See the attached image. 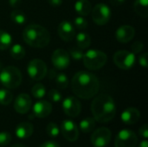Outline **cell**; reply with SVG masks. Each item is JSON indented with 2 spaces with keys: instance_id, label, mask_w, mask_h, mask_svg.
Returning <instances> with one entry per match:
<instances>
[{
  "instance_id": "5bb4252c",
  "label": "cell",
  "mask_w": 148,
  "mask_h": 147,
  "mask_svg": "<svg viewBox=\"0 0 148 147\" xmlns=\"http://www.w3.org/2000/svg\"><path fill=\"white\" fill-rule=\"evenodd\" d=\"M57 33L62 40L70 42L75 36V29L69 21L64 20L59 23L57 27Z\"/></svg>"
},
{
  "instance_id": "8d00e7d4",
  "label": "cell",
  "mask_w": 148,
  "mask_h": 147,
  "mask_svg": "<svg viewBox=\"0 0 148 147\" xmlns=\"http://www.w3.org/2000/svg\"><path fill=\"white\" fill-rule=\"evenodd\" d=\"M139 133L140 135L144 138L145 139H147L148 138V126L147 124H144L139 130Z\"/></svg>"
},
{
  "instance_id": "4316f807",
  "label": "cell",
  "mask_w": 148,
  "mask_h": 147,
  "mask_svg": "<svg viewBox=\"0 0 148 147\" xmlns=\"http://www.w3.org/2000/svg\"><path fill=\"white\" fill-rule=\"evenodd\" d=\"M13 100V94L9 89L2 88L0 89V104L3 106H7L10 104Z\"/></svg>"
},
{
  "instance_id": "60d3db41",
  "label": "cell",
  "mask_w": 148,
  "mask_h": 147,
  "mask_svg": "<svg viewBox=\"0 0 148 147\" xmlns=\"http://www.w3.org/2000/svg\"><path fill=\"white\" fill-rule=\"evenodd\" d=\"M47 74H48L49 78L50 80H52V79H55L56 78V76L57 75V72L56 71V69H50L49 72H47Z\"/></svg>"
},
{
  "instance_id": "b9f144b4",
  "label": "cell",
  "mask_w": 148,
  "mask_h": 147,
  "mask_svg": "<svg viewBox=\"0 0 148 147\" xmlns=\"http://www.w3.org/2000/svg\"><path fill=\"white\" fill-rule=\"evenodd\" d=\"M126 0H110L111 3L114 6H118V5H121Z\"/></svg>"
},
{
  "instance_id": "603a6c76",
  "label": "cell",
  "mask_w": 148,
  "mask_h": 147,
  "mask_svg": "<svg viewBox=\"0 0 148 147\" xmlns=\"http://www.w3.org/2000/svg\"><path fill=\"white\" fill-rule=\"evenodd\" d=\"M95 125H96L95 120L94 118L88 117L80 122V129L82 133H91L95 129Z\"/></svg>"
},
{
  "instance_id": "d6986e66",
  "label": "cell",
  "mask_w": 148,
  "mask_h": 147,
  "mask_svg": "<svg viewBox=\"0 0 148 147\" xmlns=\"http://www.w3.org/2000/svg\"><path fill=\"white\" fill-rule=\"evenodd\" d=\"M34 131L33 125L29 122H21L19 123L16 127L15 133L16 137L20 139H25L29 138Z\"/></svg>"
},
{
  "instance_id": "52a82bcc",
  "label": "cell",
  "mask_w": 148,
  "mask_h": 147,
  "mask_svg": "<svg viewBox=\"0 0 148 147\" xmlns=\"http://www.w3.org/2000/svg\"><path fill=\"white\" fill-rule=\"evenodd\" d=\"M27 72L32 80L41 81L47 75L48 68L42 60L33 59L29 62L27 66Z\"/></svg>"
},
{
  "instance_id": "7402d4cb",
  "label": "cell",
  "mask_w": 148,
  "mask_h": 147,
  "mask_svg": "<svg viewBox=\"0 0 148 147\" xmlns=\"http://www.w3.org/2000/svg\"><path fill=\"white\" fill-rule=\"evenodd\" d=\"M75 40L78 48L82 49H88L91 44V37L86 32H79L77 35H75Z\"/></svg>"
},
{
  "instance_id": "e0dca14e",
  "label": "cell",
  "mask_w": 148,
  "mask_h": 147,
  "mask_svg": "<svg viewBox=\"0 0 148 147\" xmlns=\"http://www.w3.org/2000/svg\"><path fill=\"white\" fill-rule=\"evenodd\" d=\"M135 35V29L131 25H122L116 30L115 36L119 42L127 43L129 42Z\"/></svg>"
},
{
  "instance_id": "4dcf8cb0",
  "label": "cell",
  "mask_w": 148,
  "mask_h": 147,
  "mask_svg": "<svg viewBox=\"0 0 148 147\" xmlns=\"http://www.w3.org/2000/svg\"><path fill=\"white\" fill-rule=\"evenodd\" d=\"M83 51L82 49L80 48H76V47H74V48H71L69 49V56L72 57L74 60L75 61H79V60H82V56H83Z\"/></svg>"
},
{
  "instance_id": "277c9868",
  "label": "cell",
  "mask_w": 148,
  "mask_h": 147,
  "mask_svg": "<svg viewBox=\"0 0 148 147\" xmlns=\"http://www.w3.org/2000/svg\"><path fill=\"white\" fill-rule=\"evenodd\" d=\"M22 73L19 68L8 66L0 70V82L7 89H15L22 83Z\"/></svg>"
},
{
  "instance_id": "8992f818",
  "label": "cell",
  "mask_w": 148,
  "mask_h": 147,
  "mask_svg": "<svg viewBox=\"0 0 148 147\" xmlns=\"http://www.w3.org/2000/svg\"><path fill=\"white\" fill-rule=\"evenodd\" d=\"M114 64L122 70H128L132 68L136 61L135 54L132 51L127 50H119L114 55Z\"/></svg>"
},
{
  "instance_id": "ba28073f",
  "label": "cell",
  "mask_w": 148,
  "mask_h": 147,
  "mask_svg": "<svg viewBox=\"0 0 148 147\" xmlns=\"http://www.w3.org/2000/svg\"><path fill=\"white\" fill-rule=\"evenodd\" d=\"M92 14V19L97 25L107 24L111 18V10L108 5L103 3H97L90 12Z\"/></svg>"
},
{
  "instance_id": "1f68e13d",
  "label": "cell",
  "mask_w": 148,
  "mask_h": 147,
  "mask_svg": "<svg viewBox=\"0 0 148 147\" xmlns=\"http://www.w3.org/2000/svg\"><path fill=\"white\" fill-rule=\"evenodd\" d=\"M74 22H75V27H76L77 29H81V30L87 29V28H88V21H87L83 16H76V17L75 18V21H74Z\"/></svg>"
},
{
  "instance_id": "8fae6325",
  "label": "cell",
  "mask_w": 148,
  "mask_h": 147,
  "mask_svg": "<svg viewBox=\"0 0 148 147\" xmlns=\"http://www.w3.org/2000/svg\"><path fill=\"white\" fill-rule=\"evenodd\" d=\"M62 109L69 117L75 118L82 111V104L79 100L74 96H69L62 101Z\"/></svg>"
},
{
  "instance_id": "7c38bea8",
  "label": "cell",
  "mask_w": 148,
  "mask_h": 147,
  "mask_svg": "<svg viewBox=\"0 0 148 147\" xmlns=\"http://www.w3.org/2000/svg\"><path fill=\"white\" fill-rule=\"evenodd\" d=\"M51 62L56 69L63 70L69 67L70 63V56L65 49H57L52 54Z\"/></svg>"
},
{
  "instance_id": "ee69618b",
  "label": "cell",
  "mask_w": 148,
  "mask_h": 147,
  "mask_svg": "<svg viewBox=\"0 0 148 147\" xmlns=\"http://www.w3.org/2000/svg\"><path fill=\"white\" fill-rule=\"evenodd\" d=\"M10 147H27V146H24V145H21V144H16V145L11 146Z\"/></svg>"
},
{
  "instance_id": "2e32d148",
  "label": "cell",
  "mask_w": 148,
  "mask_h": 147,
  "mask_svg": "<svg viewBox=\"0 0 148 147\" xmlns=\"http://www.w3.org/2000/svg\"><path fill=\"white\" fill-rule=\"evenodd\" d=\"M33 115L35 117L42 119L48 117L52 112V105L47 101H38L33 106Z\"/></svg>"
},
{
  "instance_id": "ffe728a7",
  "label": "cell",
  "mask_w": 148,
  "mask_h": 147,
  "mask_svg": "<svg viewBox=\"0 0 148 147\" xmlns=\"http://www.w3.org/2000/svg\"><path fill=\"white\" fill-rule=\"evenodd\" d=\"M75 10L78 15L86 16L90 14L92 10V5L88 0H77L75 3Z\"/></svg>"
},
{
  "instance_id": "5b68a950",
  "label": "cell",
  "mask_w": 148,
  "mask_h": 147,
  "mask_svg": "<svg viewBox=\"0 0 148 147\" xmlns=\"http://www.w3.org/2000/svg\"><path fill=\"white\" fill-rule=\"evenodd\" d=\"M82 61L84 66L89 70H98L105 66L108 62V55L101 50L88 49L83 54Z\"/></svg>"
},
{
  "instance_id": "cb8c5ba5",
  "label": "cell",
  "mask_w": 148,
  "mask_h": 147,
  "mask_svg": "<svg viewBox=\"0 0 148 147\" xmlns=\"http://www.w3.org/2000/svg\"><path fill=\"white\" fill-rule=\"evenodd\" d=\"M12 43L11 35L3 29H0V50H5Z\"/></svg>"
},
{
  "instance_id": "f6af8a7d",
  "label": "cell",
  "mask_w": 148,
  "mask_h": 147,
  "mask_svg": "<svg viewBox=\"0 0 148 147\" xmlns=\"http://www.w3.org/2000/svg\"><path fill=\"white\" fill-rule=\"evenodd\" d=\"M2 69V64H1V62H0V70Z\"/></svg>"
},
{
  "instance_id": "836d02e7",
  "label": "cell",
  "mask_w": 148,
  "mask_h": 147,
  "mask_svg": "<svg viewBox=\"0 0 148 147\" xmlns=\"http://www.w3.org/2000/svg\"><path fill=\"white\" fill-rule=\"evenodd\" d=\"M11 141V135L7 132L0 133V146H8Z\"/></svg>"
},
{
  "instance_id": "7bdbcfd3",
  "label": "cell",
  "mask_w": 148,
  "mask_h": 147,
  "mask_svg": "<svg viewBox=\"0 0 148 147\" xmlns=\"http://www.w3.org/2000/svg\"><path fill=\"white\" fill-rule=\"evenodd\" d=\"M139 147H148V142L147 139L143 140L140 142V144L139 145Z\"/></svg>"
},
{
  "instance_id": "f35d334b",
  "label": "cell",
  "mask_w": 148,
  "mask_h": 147,
  "mask_svg": "<svg viewBox=\"0 0 148 147\" xmlns=\"http://www.w3.org/2000/svg\"><path fill=\"white\" fill-rule=\"evenodd\" d=\"M22 3V0H9V4L12 8H18Z\"/></svg>"
},
{
  "instance_id": "3957f363",
  "label": "cell",
  "mask_w": 148,
  "mask_h": 147,
  "mask_svg": "<svg viewBox=\"0 0 148 147\" xmlns=\"http://www.w3.org/2000/svg\"><path fill=\"white\" fill-rule=\"evenodd\" d=\"M23 39L30 47L42 49L49 43L50 35L43 26L32 23L23 29Z\"/></svg>"
},
{
  "instance_id": "d590c367",
  "label": "cell",
  "mask_w": 148,
  "mask_h": 147,
  "mask_svg": "<svg viewBox=\"0 0 148 147\" xmlns=\"http://www.w3.org/2000/svg\"><path fill=\"white\" fill-rule=\"evenodd\" d=\"M147 52H145V53L141 54V55L139 56V63H140V65L141 67H143V68H147Z\"/></svg>"
},
{
  "instance_id": "e575fe53",
  "label": "cell",
  "mask_w": 148,
  "mask_h": 147,
  "mask_svg": "<svg viewBox=\"0 0 148 147\" xmlns=\"http://www.w3.org/2000/svg\"><path fill=\"white\" fill-rule=\"evenodd\" d=\"M131 49H132V52L134 53V54H139L140 53L143 49H144V44L143 42H140V41H137L133 43V45L131 46Z\"/></svg>"
},
{
  "instance_id": "30bf717a",
  "label": "cell",
  "mask_w": 148,
  "mask_h": 147,
  "mask_svg": "<svg viewBox=\"0 0 148 147\" xmlns=\"http://www.w3.org/2000/svg\"><path fill=\"white\" fill-rule=\"evenodd\" d=\"M112 133L107 127L95 129L91 135V143L94 147H106L111 141Z\"/></svg>"
},
{
  "instance_id": "d6a6232c",
  "label": "cell",
  "mask_w": 148,
  "mask_h": 147,
  "mask_svg": "<svg viewBox=\"0 0 148 147\" xmlns=\"http://www.w3.org/2000/svg\"><path fill=\"white\" fill-rule=\"evenodd\" d=\"M48 96H49V99L50 101H52L53 102H59L62 99V94L58 90H56V89L49 90V92L48 94Z\"/></svg>"
},
{
  "instance_id": "9c48e42d",
  "label": "cell",
  "mask_w": 148,
  "mask_h": 147,
  "mask_svg": "<svg viewBox=\"0 0 148 147\" xmlns=\"http://www.w3.org/2000/svg\"><path fill=\"white\" fill-rule=\"evenodd\" d=\"M138 143V138L131 130L123 129L118 133L115 138V147H135Z\"/></svg>"
},
{
  "instance_id": "44dd1931",
  "label": "cell",
  "mask_w": 148,
  "mask_h": 147,
  "mask_svg": "<svg viewBox=\"0 0 148 147\" xmlns=\"http://www.w3.org/2000/svg\"><path fill=\"white\" fill-rule=\"evenodd\" d=\"M134 12L141 17H147L148 0H136L134 3Z\"/></svg>"
},
{
  "instance_id": "f1b7e54d",
  "label": "cell",
  "mask_w": 148,
  "mask_h": 147,
  "mask_svg": "<svg viewBox=\"0 0 148 147\" xmlns=\"http://www.w3.org/2000/svg\"><path fill=\"white\" fill-rule=\"evenodd\" d=\"M55 81H56V86L61 89L67 88L69 86V82L67 75L64 73H57V75L55 78Z\"/></svg>"
},
{
  "instance_id": "83f0119b",
  "label": "cell",
  "mask_w": 148,
  "mask_h": 147,
  "mask_svg": "<svg viewBox=\"0 0 148 147\" xmlns=\"http://www.w3.org/2000/svg\"><path fill=\"white\" fill-rule=\"evenodd\" d=\"M31 94L35 98L42 99L46 94V88H45L44 85H42V83H36L32 87Z\"/></svg>"
},
{
  "instance_id": "484cf974",
  "label": "cell",
  "mask_w": 148,
  "mask_h": 147,
  "mask_svg": "<svg viewBox=\"0 0 148 147\" xmlns=\"http://www.w3.org/2000/svg\"><path fill=\"white\" fill-rule=\"evenodd\" d=\"M10 19L16 24H23L26 22V15L20 10L15 9L10 12Z\"/></svg>"
},
{
  "instance_id": "d4e9b609",
  "label": "cell",
  "mask_w": 148,
  "mask_h": 147,
  "mask_svg": "<svg viewBox=\"0 0 148 147\" xmlns=\"http://www.w3.org/2000/svg\"><path fill=\"white\" fill-rule=\"evenodd\" d=\"M10 56L15 60H21L25 56V49L21 44H14L10 50Z\"/></svg>"
},
{
  "instance_id": "ac0fdd59",
  "label": "cell",
  "mask_w": 148,
  "mask_h": 147,
  "mask_svg": "<svg viewBox=\"0 0 148 147\" xmlns=\"http://www.w3.org/2000/svg\"><path fill=\"white\" fill-rule=\"evenodd\" d=\"M121 118L124 124L134 125L139 121L140 118V113L135 107H128L122 112Z\"/></svg>"
},
{
  "instance_id": "7a4b0ae2",
  "label": "cell",
  "mask_w": 148,
  "mask_h": 147,
  "mask_svg": "<svg viewBox=\"0 0 148 147\" xmlns=\"http://www.w3.org/2000/svg\"><path fill=\"white\" fill-rule=\"evenodd\" d=\"M91 112L95 121L102 124L108 123L115 117V102L110 95L101 94L93 100L91 103Z\"/></svg>"
},
{
  "instance_id": "ab89813d",
  "label": "cell",
  "mask_w": 148,
  "mask_h": 147,
  "mask_svg": "<svg viewBox=\"0 0 148 147\" xmlns=\"http://www.w3.org/2000/svg\"><path fill=\"white\" fill-rule=\"evenodd\" d=\"M47 1L50 5H52L54 7L60 6L62 4V0H47Z\"/></svg>"
},
{
  "instance_id": "9a60e30c",
  "label": "cell",
  "mask_w": 148,
  "mask_h": 147,
  "mask_svg": "<svg viewBox=\"0 0 148 147\" xmlns=\"http://www.w3.org/2000/svg\"><path fill=\"white\" fill-rule=\"evenodd\" d=\"M32 106V101L30 99V96L27 94H20L17 95L14 101V109L16 113L20 114L27 113Z\"/></svg>"
},
{
  "instance_id": "f546056e",
  "label": "cell",
  "mask_w": 148,
  "mask_h": 147,
  "mask_svg": "<svg viewBox=\"0 0 148 147\" xmlns=\"http://www.w3.org/2000/svg\"><path fill=\"white\" fill-rule=\"evenodd\" d=\"M46 132L49 137L56 138L60 133V128L55 122H50L46 126Z\"/></svg>"
},
{
  "instance_id": "74e56055",
  "label": "cell",
  "mask_w": 148,
  "mask_h": 147,
  "mask_svg": "<svg viewBox=\"0 0 148 147\" xmlns=\"http://www.w3.org/2000/svg\"><path fill=\"white\" fill-rule=\"evenodd\" d=\"M39 147H61L60 145L56 142V141H52V140H49V141H46L44 143H42Z\"/></svg>"
},
{
  "instance_id": "4fadbf2b",
  "label": "cell",
  "mask_w": 148,
  "mask_h": 147,
  "mask_svg": "<svg viewBox=\"0 0 148 147\" xmlns=\"http://www.w3.org/2000/svg\"><path fill=\"white\" fill-rule=\"evenodd\" d=\"M61 133L65 139L70 142H75L78 139L79 131L76 124L70 120H65L61 124Z\"/></svg>"
},
{
  "instance_id": "6da1fadb",
  "label": "cell",
  "mask_w": 148,
  "mask_h": 147,
  "mask_svg": "<svg viewBox=\"0 0 148 147\" xmlns=\"http://www.w3.org/2000/svg\"><path fill=\"white\" fill-rule=\"evenodd\" d=\"M71 87L74 94L83 100H89L95 97L100 89L98 78L90 72H77L72 78Z\"/></svg>"
}]
</instances>
